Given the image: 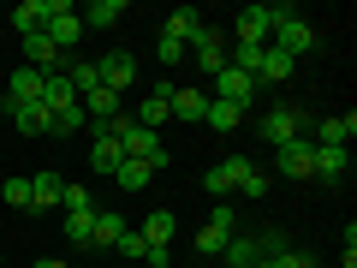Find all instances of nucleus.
Here are the masks:
<instances>
[{
    "label": "nucleus",
    "mask_w": 357,
    "mask_h": 268,
    "mask_svg": "<svg viewBox=\"0 0 357 268\" xmlns=\"http://www.w3.org/2000/svg\"><path fill=\"white\" fill-rule=\"evenodd\" d=\"M42 24H48V0H24V6H13V30H18V36H36Z\"/></svg>",
    "instance_id": "25"
},
{
    "label": "nucleus",
    "mask_w": 357,
    "mask_h": 268,
    "mask_svg": "<svg viewBox=\"0 0 357 268\" xmlns=\"http://www.w3.org/2000/svg\"><path fill=\"white\" fill-rule=\"evenodd\" d=\"M167 96H173V84H155L149 96H143V102H137V114H131V119H137L143 131H161L167 119H173V102H167Z\"/></svg>",
    "instance_id": "9"
},
{
    "label": "nucleus",
    "mask_w": 357,
    "mask_h": 268,
    "mask_svg": "<svg viewBox=\"0 0 357 268\" xmlns=\"http://www.w3.org/2000/svg\"><path fill=\"white\" fill-rule=\"evenodd\" d=\"M274 239H280V232H268V239H244V232H232V239H227V251H220V256H227L232 268H256V256H262V251H268Z\"/></svg>",
    "instance_id": "10"
},
{
    "label": "nucleus",
    "mask_w": 357,
    "mask_h": 268,
    "mask_svg": "<svg viewBox=\"0 0 357 268\" xmlns=\"http://www.w3.org/2000/svg\"><path fill=\"white\" fill-rule=\"evenodd\" d=\"M0 102H42V72H30V66H18L13 72V84H6V96H0Z\"/></svg>",
    "instance_id": "21"
},
{
    "label": "nucleus",
    "mask_w": 357,
    "mask_h": 268,
    "mask_svg": "<svg viewBox=\"0 0 357 268\" xmlns=\"http://www.w3.org/2000/svg\"><path fill=\"white\" fill-rule=\"evenodd\" d=\"M126 18V0H89V6H77V24L84 30H107Z\"/></svg>",
    "instance_id": "13"
},
{
    "label": "nucleus",
    "mask_w": 357,
    "mask_h": 268,
    "mask_svg": "<svg viewBox=\"0 0 357 268\" xmlns=\"http://www.w3.org/2000/svg\"><path fill=\"white\" fill-rule=\"evenodd\" d=\"M60 203H66V215H77V209H96L84 185H66V191H60Z\"/></svg>",
    "instance_id": "37"
},
{
    "label": "nucleus",
    "mask_w": 357,
    "mask_h": 268,
    "mask_svg": "<svg viewBox=\"0 0 357 268\" xmlns=\"http://www.w3.org/2000/svg\"><path fill=\"white\" fill-rule=\"evenodd\" d=\"M167 102H173V119H203L208 114V96H203V89H191V84H173Z\"/></svg>",
    "instance_id": "20"
},
{
    "label": "nucleus",
    "mask_w": 357,
    "mask_h": 268,
    "mask_svg": "<svg viewBox=\"0 0 357 268\" xmlns=\"http://www.w3.org/2000/svg\"><path fill=\"white\" fill-rule=\"evenodd\" d=\"M155 60H161V66H178V60H185V42L161 30V42H155Z\"/></svg>",
    "instance_id": "35"
},
{
    "label": "nucleus",
    "mask_w": 357,
    "mask_h": 268,
    "mask_svg": "<svg viewBox=\"0 0 357 268\" xmlns=\"http://www.w3.org/2000/svg\"><path fill=\"white\" fill-rule=\"evenodd\" d=\"M173 232H178L173 209H149V221H143V244H149V251H167V244H173Z\"/></svg>",
    "instance_id": "15"
},
{
    "label": "nucleus",
    "mask_w": 357,
    "mask_h": 268,
    "mask_svg": "<svg viewBox=\"0 0 357 268\" xmlns=\"http://www.w3.org/2000/svg\"><path fill=\"white\" fill-rule=\"evenodd\" d=\"M89 227H96V209H77V215H66V239H72V244H89Z\"/></svg>",
    "instance_id": "32"
},
{
    "label": "nucleus",
    "mask_w": 357,
    "mask_h": 268,
    "mask_svg": "<svg viewBox=\"0 0 357 268\" xmlns=\"http://www.w3.org/2000/svg\"><path fill=\"white\" fill-rule=\"evenodd\" d=\"M167 36H178L191 48V42L203 36V13H197V6H173V13H167Z\"/></svg>",
    "instance_id": "18"
},
{
    "label": "nucleus",
    "mask_w": 357,
    "mask_h": 268,
    "mask_svg": "<svg viewBox=\"0 0 357 268\" xmlns=\"http://www.w3.org/2000/svg\"><path fill=\"white\" fill-rule=\"evenodd\" d=\"M42 36H48L60 54H72V48H77V36H84V24H77V6H66V0H48V24H42Z\"/></svg>",
    "instance_id": "3"
},
{
    "label": "nucleus",
    "mask_w": 357,
    "mask_h": 268,
    "mask_svg": "<svg viewBox=\"0 0 357 268\" xmlns=\"http://www.w3.org/2000/svg\"><path fill=\"white\" fill-rule=\"evenodd\" d=\"M36 268H66V262H60V256H42V262H36Z\"/></svg>",
    "instance_id": "39"
},
{
    "label": "nucleus",
    "mask_w": 357,
    "mask_h": 268,
    "mask_svg": "<svg viewBox=\"0 0 357 268\" xmlns=\"http://www.w3.org/2000/svg\"><path fill=\"white\" fill-rule=\"evenodd\" d=\"M119 161H126V149H119L114 126H89V167H96V173H114Z\"/></svg>",
    "instance_id": "6"
},
{
    "label": "nucleus",
    "mask_w": 357,
    "mask_h": 268,
    "mask_svg": "<svg viewBox=\"0 0 357 268\" xmlns=\"http://www.w3.org/2000/svg\"><path fill=\"white\" fill-rule=\"evenodd\" d=\"M268 42H274L280 54H292V60H298V54L316 48V30L298 18V6H274V36H268Z\"/></svg>",
    "instance_id": "2"
},
{
    "label": "nucleus",
    "mask_w": 357,
    "mask_h": 268,
    "mask_svg": "<svg viewBox=\"0 0 357 268\" xmlns=\"http://www.w3.org/2000/svg\"><path fill=\"white\" fill-rule=\"evenodd\" d=\"M292 72H298V60L268 42V48H262V66H256V84H262V77H268V84H280V77H292Z\"/></svg>",
    "instance_id": "23"
},
{
    "label": "nucleus",
    "mask_w": 357,
    "mask_h": 268,
    "mask_svg": "<svg viewBox=\"0 0 357 268\" xmlns=\"http://www.w3.org/2000/svg\"><path fill=\"white\" fill-rule=\"evenodd\" d=\"M262 137L274 143V149H286L292 137H304V114H298V107H274V114H262Z\"/></svg>",
    "instance_id": "7"
},
{
    "label": "nucleus",
    "mask_w": 357,
    "mask_h": 268,
    "mask_svg": "<svg viewBox=\"0 0 357 268\" xmlns=\"http://www.w3.org/2000/svg\"><path fill=\"white\" fill-rule=\"evenodd\" d=\"M96 72H102V84H107V89H126L131 77H137V60H131L126 48H114L107 60H96Z\"/></svg>",
    "instance_id": "12"
},
{
    "label": "nucleus",
    "mask_w": 357,
    "mask_h": 268,
    "mask_svg": "<svg viewBox=\"0 0 357 268\" xmlns=\"http://www.w3.org/2000/svg\"><path fill=\"white\" fill-rule=\"evenodd\" d=\"M72 102H77V89L66 84V72L42 77V107H48V114H60V107H72Z\"/></svg>",
    "instance_id": "26"
},
{
    "label": "nucleus",
    "mask_w": 357,
    "mask_h": 268,
    "mask_svg": "<svg viewBox=\"0 0 357 268\" xmlns=\"http://www.w3.org/2000/svg\"><path fill=\"white\" fill-rule=\"evenodd\" d=\"M274 155H280L274 167H280L286 179H316V167H310V137H292L286 149H274Z\"/></svg>",
    "instance_id": "11"
},
{
    "label": "nucleus",
    "mask_w": 357,
    "mask_h": 268,
    "mask_svg": "<svg viewBox=\"0 0 357 268\" xmlns=\"http://www.w3.org/2000/svg\"><path fill=\"white\" fill-rule=\"evenodd\" d=\"M203 185H208V197H227V191H232V173H227V161H215V167H208V173H203Z\"/></svg>",
    "instance_id": "34"
},
{
    "label": "nucleus",
    "mask_w": 357,
    "mask_h": 268,
    "mask_svg": "<svg viewBox=\"0 0 357 268\" xmlns=\"http://www.w3.org/2000/svg\"><path fill=\"white\" fill-rule=\"evenodd\" d=\"M310 167H316V179H345V149L340 143H310Z\"/></svg>",
    "instance_id": "17"
},
{
    "label": "nucleus",
    "mask_w": 357,
    "mask_h": 268,
    "mask_svg": "<svg viewBox=\"0 0 357 268\" xmlns=\"http://www.w3.org/2000/svg\"><path fill=\"white\" fill-rule=\"evenodd\" d=\"M149 179H155L149 161H119L114 167V185H119V191H149Z\"/></svg>",
    "instance_id": "27"
},
{
    "label": "nucleus",
    "mask_w": 357,
    "mask_h": 268,
    "mask_svg": "<svg viewBox=\"0 0 357 268\" xmlns=\"http://www.w3.org/2000/svg\"><path fill=\"white\" fill-rule=\"evenodd\" d=\"M256 268H316V256H304V251H292L286 239H274L262 256H256Z\"/></svg>",
    "instance_id": "16"
},
{
    "label": "nucleus",
    "mask_w": 357,
    "mask_h": 268,
    "mask_svg": "<svg viewBox=\"0 0 357 268\" xmlns=\"http://www.w3.org/2000/svg\"><path fill=\"white\" fill-rule=\"evenodd\" d=\"M6 209H30V179H6Z\"/></svg>",
    "instance_id": "36"
},
{
    "label": "nucleus",
    "mask_w": 357,
    "mask_h": 268,
    "mask_svg": "<svg viewBox=\"0 0 357 268\" xmlns=\"http://www.w3.org/2000/svg\"><path fill=\"white\" fill-rule=\"evenodd\" d=\"M208 126H215V131H238V119H244V107H232V102H215V96H208Z\"/></svg>",
    "instance_id": "31"
},
{
    "label": "nucleus",
    "mask_w": 357,
    "mask_h": 268,
    "mask_svg": "<svg viewBox=\"0 0 357 268\" xmlns=\"http://www.w3.org/2000/svg\"><path fill=\"white\" fill-rule=\"evenodd\" d=\"M351 131H357V114H328V119L316 126V143H340V149H345Z\"/></svg>",
    "instance_id": "24"
},
{
    "label": "nucleus",
    "mask_w": 357,
    "mask_h": 268,
    "mask_svg": "<svg viewBox=\"0 0 357 268\" xmlns=\"http://www.w3.org/2000/svg\"><path fill=\"white\" fill-rule=\"evenodd\" d=\"M114 251H126V256H149V244H143V232H131V227H126V239H119Z\"/></svg>",
    "instance_id": "38"
},
{
    "label": "nucleus",
    "mask_w": 357,
    "mask_h": 268,
    "mask_svg": "<svg viewBox=\"0 0 357 268\" xmlns=\"http://www.w3.org/2000/svg\"><path fill=\"white\" fill-rule=\"evenodd\" d=\"M114 137H119V149H126V161H149V167H161V161H167L161 137H155V131H143L131 114H119V119H114Z\"/></svg>",
    "instance_id": "1"
},
{
    "label": "nucleus",
    "mask_w": 357,
    "mask_h": 268,
    "mask_svg": "<svg viewBox=\"0 0 357 268\" xmlns=\"http://www.w3.org/2000/svg\"><path fill=\"white\" fill-rule=\"evenodd\" d=\"M227 173H232V191H244V197H250V203H256V197L268 191V179L256 173V167L244 161V155H227Z\"/></svg>",
    "instance_id": "14"
},
{
    "label": "nucleus",
    "mask_w": 357,
    "mask_h": 268,
    "mask_svg": "<svg viewBox=\"0 0 357 268\" xmlns=\"http://www.w3.org/2000/svg\"><path fill=\"white\" fill-rule=\"evenodd\" d=\"M60 191H66L60 173H36V179H30V209H54V203H60Z\"/></svg>",
    "instance_id": "28"
},
{
    "label": "nucleus",
    "mask_w": 357,
    "mask_h": 268,
    "mask_svg": "<svg viewBox=\"0 0 357 268\" xmlns=\"http://www.w3.org/2000/svg\"><path fill=\"white\" fill-rule=\"evenodd\" d=\"M66 84H72V89H77V102H84L89 89L102 84V72H96V60H72V66H66Z\"/></svg>",
    "instance_id": "29"
},
{
    "label": "nucleus",
    "mask_w": 357,
    "mask_h": 268,
    "mask_svg": "<svg viewBox=\"0 0 357 268\" xmlns=\"http://www.w3.org/2000/svg\"><path fill=\"white\" fill-rule=\"evenodd\" d=\"M0 107H6V114H13V126L18 131H24V137H36V131H48V107H42V102H0Z\"/></svg>",
    "instance_id": "22"
},
{
    "label": "nucleus",
    "mask_w": 357,
    "mask_h": 268,
    "mask_svg": "<svg viewBox=\"0 0 357 268\" xmlns=\"http://www.w3.org/2000/svg\"><path fill=\"white\" fill-rule=\"evenodd\" d=\"M268 36H274V6H244L238 13V42L244 48H268Z\"/></svg>",
    "instance_id": "8"
},
{
    "label": "nucleus",
    "mask_w": 357,
    "mask_h": 268,
    "mask_svg": "<svg viewBox=\"0 0 357 268\" xmlns=\"http://www.w3.org/2000/svg\"><path fill=\"white\" fill-rule=\"evenodd\" d=\"M232 232H238V215H232V209H215L208 227H197V256H220Z\"/></svg>",
    "instance_id": "4"
},
{
    "label": "nucleus",
    "mask_w": 357,
    "mask_h": 268,
    "mask_svg": "<svg viewBox=\"0 0 357 268\" xmlns=\"http://www.w3.org/2000/svg\"><path fill=\"white\" fill-rule=\"evenodd\" d=\"M89 126V114H84V107H60V114H48V131H54V137H72V131H84Z\"/></svg>",
    "instance_id": "30"
},
{
    "label": "nucleus",
    "mask_w": 357,
    "mask_h": 268,
    "mask_svg": "<svg viewBox=\"0 0 357 268\" xmlns=\"http://www.w3.org/2000/svg\"><path fill=\"white\" fill-rule=\"evenodd\" d=\"M119 239H126V221H119L114 209H96V227H89V244H96V251H114Z\"/></svg>",
    "instance_id": "19"
},
{
    "label": "nucleus",
    "mask_w": 357,
    "mask_h": 268,
    "mask_svg": "<svg viewBox=\"0 0 357 268\" xmlns=\"http://www.w3.org/2000/svg\"><path fill=\"white\" fill-rule=\"evenodd\" d=\"M250 96H256V77L250 72H232V66H220V72H215V102H232V107L250 114Z\"/></svg>",
    "instance_id": "5"
},
{
    "label": "nucleus",
    "mask_w": 357,
    "mask_h": 268,
    "mask_svg": "<svg viewBox=\"0 0 357 268\" xmlns=\"http://www.w3.org/2000/svg\"><path fill=\"white\" fill-rule=\"evenodd\" d=\"M227 66H232V72H250V77H256V66H262V48H244V42H238V48L227 54Z\"/></svg>",
    "instance_id": "33"
}]
</instances>
